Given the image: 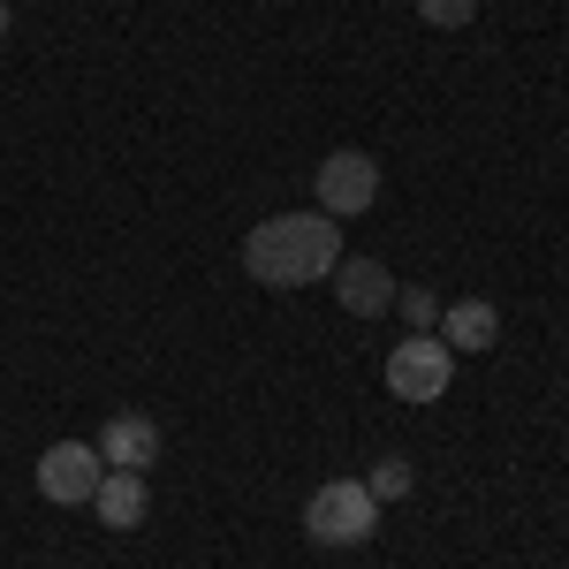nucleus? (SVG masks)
<instances>
[{"instance_id": "13", "label": "nucleus", "mask_w": 569, "mask_h": 569, "mask_svg": "<svg viewBox=\"0 0 569 569\" xmlns=\"http://www.w3.org/2000/svg\"><path fill=\"white\" fill-rule=\"evenodd\" d=\"M8 31H16V8H8V0H0V39H8Z\"/></svg>"}, {"instance_id": "2", "label": "nucleus", "mask_w": 569, "mask_h": 569, "mask_svg": "<svg viewBox=\"0 0 569 569\" xmlns=\"http://www.w3.org/2000/svg\"><path fill=\"white\" fill-rule=\"evenodd\" d=\"M305 531L311 547H365L380 531V501L365 479H327L319 493L305 501Z\"/></svg>"}, {"instance_id": "1", "label": "nucleus", "mask_w": 569, "mask_h": 569, "mask_svg": "<svg viewBox=\"0 0 569 569\" xmlns=\"http://www.w3.org/2000/svg\"><path fill=\"white\" fill-rule=\"evenodd\" d=\"M342 266V228L327 213H273L243 236V273L259 289H311Z\"/></svg>"}, {"instance_id": "9", "label": "nucleus", "mask_w": 569, "mask_h": 569, "mask_svg": "<svg viewBox=\"0 0 569 569\" xmlns=\"http://www.w3.org/2000/svg\"><path fill=\"white\" fill-rule=\"evenodd\" d=\"M440 342L463 357V350H493L501 342V311L486 305V297H456V305H440Z\"/></svg>"}, {"instance_id": "6", "label": "nucleus", "mask_w": 569, "mask_h": 569, "mask_svg": "<svg viewBox=\"0 0 569 569\" xmlns=\"http://www.w3.org/2000/svg\"><path fill=\"white\" fill-rule=\"evenodd\" d=\"M91 448H99L107 471H152V463H160V426H152L144 410H114Z\"/></svg>"}, {"instance_id": "3", "label": "nucleus", "mask_w": 569, "mask_h": 569, "mask_svg": "<svg viewBox=\"0 0 569 569\" xmlns=\"http://www.w3.org/2000/svg\"><path fill=\"white\" fill-rule=\"evenodd\" d=\"M448 380H456V350L440 335H410V342L388 350V395L395 402H440Z\"/></svg>"}, {"instance_id": "10", "label": "nucleus", "mask_w": 569, "mask_h": 569, "mask_svg": "<svg viewBox=\"0 0 569 569\" xmlns=\"http://www.w3.org/2000/svg\"><path fill=\"white\" fill-rule=\"evenodd\" d=\"M365 486H372V501L388 509V501H402V493L418 486V471H410V456H380V463L365 471Z\"/></svg>"}, {"instance_id": "12", "label": "nucleus", "mask_w": 569, "mask_h": 569, "mask_svg": "<svg viewBox=\"0 0 569 569\" xmlns=\"http://www.w3.org/2000/svg\"><path fill=\"white\" fill-rule=\"evenodd\" d=\"M418 16H426L433 31H463V23L479 16V0H418Z\"/></svg>"}, {"instance_id": "11", "label": "nucleus", "mask_w": 569, "mask_h": 569, "mask_svg": "<svg viewBox=\"0 0 569 569\" xmlns=\"http://www.w3.org/2000/svg\"><path fill=\"white\" fill-rule=\"evenodd\" d=\"M395 311H402L418 335H433V327H440V297H433V289H395Z\"/></svg>"}, {"instance_id": "5", "label": "nucleus", "mask_w": 569, "mask_h": 569, "mask_svg": "<svg viewBox=\"0 0 569 569\" xmlns=\"http://www.w3.org/2000/svg\"><path fill=\"white\" fill-rule=\"evenodd\" d=\"M99 479H107V463H99L91 440H53L39 456V493L53 509H84L91 493H99Z\"/></svg>"}, {"instance_id": "8", "label": "nucleus", "mask_w": 569, "mask_h": 569, "mask_svg": "<svg viewBox=\"0 0 569 569\" xmlns=\"http://www.w3.org/2000/svg\"><path fill=\"white\" fill-rule=\"evenodd\" d=\"M91 509H99L107 531H137L144 517H152V486H144V471H107L99 493H91Z\"/></svg>"}, {"instance_id": "7", "label": "nucleus", "mask_w": 569, "mask_h": 569, "mask_svg": "<svg viewBox=\"0 0 569 569\" xmlns=\"http://www.w3.org/2000/svg\"><path fill=\"white\" fill-rule=\"evenodd\" d=\"M327 281H335V305L350 311V319H380V311H395V289H402L380 259H342Z\"/></svg>"}, {"instance_id": "4", "label": "nucleus", "mask_w": 569, "mask_h": 569, "mask_svg": "<svg viewBox=\"0 0 569 569\" xmlns=\"http://www.w3.org/2000/svg\"><path fill=\"white\" fill-rule=\"evenodd\" d=\"M311 190H319V213L327 220H357L380 198V160L372 152H327L311 168Z\"/></svg>"}]
</instances>
